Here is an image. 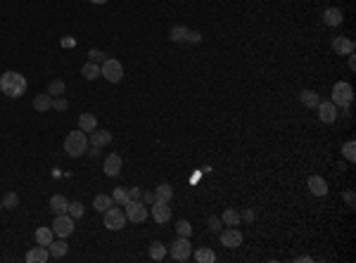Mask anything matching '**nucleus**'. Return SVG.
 I'll return each mask as SVG.
<instances>
[{
  "label": "nucleus",
  "instance_id": "nucleus-1",
  "mask_svg": "<svg viewBox=\"0 0 356 263\" xmlns=\"http://www.w3.org/2000/svg\"><path fill=\"white\" fill-rule=\"evenodd\" d=\"M0 90L7 98H21L26 93V78L21 76L19 71H5L0 76Z\"/></svg>",
  "mask_w": 356,
  "mask_h": 263
},
{
  "label": "nucleus",
  "instance_id": "nucleus-2",
  "mask_svg": "<svg viewBox=\"0 0 356 263\" xmlns=\"http://www.w3.org/2000/svg\"><path fill=\"white\" fill-rule=\"evenodd\" d=\"M64 152L69 156H83L86 152H88V135L83 133V131H71V133H67V137H64Z\"/></svg>",
  "mask_w": 356,
  "mask_h": 263
},
{
  "label": "nucleus",
  "instance_id": "nucleus-3",
  "mask_svg": "<svg viewBox=\"0 0 356 263\" xmlns=\"http://www.w3.org/2000/svg\"><path fill=\"white\" fill-rule=\"evenodd\" d=\"M352 100H354V88H352V83L340 81V83L333 86V105H335V107H349Z\"/></svg>",
  "mask_w": 356,
  "mask_h": 263
},
{
  "label": "nucleus",
  "instance_id": "nucleus-4",
  "mask_svg": "<svg viewBox=\"0 0 356 263\" xmlns=\"http://www.w3.org/2000/svg\"><path fill=\"white\" fill-rule=\"evenodd\" d=\"M124 214H126V221L131 223H145L148 221V204H143L140 199H131L129 204H124Z\"/></svg>",
  "mask_w": 356,
  "mask_h": 263
},
{
  "label": "nucleus",
  "instance_id": "nucleus-5",
  "mask_svg": "<svg viewBox=\"0 0 356 263\" xmlns=\"http://www.w3.org/2000/svg\"><path fill=\"white\" fill-rule=\"evenodd\" d=\"M100 76L107 78L109 83H119V81L124 78V67H121V62H119V59H105L102 67H100Z\"/></svg>",
  "mask_w": 356,
  "mask_h": 263
},
{
  "label": "nucleus",
  "instance_id": "nucleus-6",
  "mask_svg": "<svg viewBox=\"0 0 356 263\" xmlns=\"http://www.w3.org/2000/svg\"><path fill=\"white\" fill-rule=\"evenodd\" d=\"M52 233L57 235V237H69L71 233H74V218H71L69 214H59V216H55V221H52Z\"/></svg>",
  "mask_w": 356,
  "mask_h": 263
},
{
  "label": "nucleus",
  "instance_id": "nucleus-7",
  "mask_svg": "<svg viewBox=\"0 0 356 263\" xmlns=\"http://www.w3.org/2000/svg\"><path fill=\"white\" fill-rule=\"evenodd\" d=\"M124 225H126V214H124L121 209L109 206L107 211H105V228H107V230H121Z\"/></svg>",
  "mask_w": 356,
  "mask_h": 263
},
{
  "label": "nucleus",
  "instance_id": "nucleus-8",
  "mask_svg": "<svg viewBox=\"0 0 356 263\" xmlns=\"http://www.w3.org/2000/svg\"><path fill=\"white\" fill-rule=\"evenodd\" d=\"M171 259L178 263L188 261L190 259V237H178L176 242L171 244Z\"/></svg>",
  "mask_w": 356,
  "mask_h": 263
},
{
  "label": "nucleus",
  "instance_id": "nucleus-9",
  "mask_svg": "<svg viewBox=\"0 0 356 263\" xmlns=\"http://www.w3.org/2000/svg\"><path fill=\"white\" fill-rule=\"evenodd\" d=\"M218 237H221V244L228 247V249H237V247L242 244V233L237 230V225L235 228H226V230H221Z\"/></svg>",
  "mask_w": 356,
  "mask_h": 263
},
{
  "label": "nucleus",
  "instance_id": "nucleus-10",
  "mask_svg": "<svg viewBox=\"0 0 356 263\" xmlns=\"http://www.w3.org/2000/svg\"><path fill=\"white\" fill-rule=\"evenodd\" d=\"M318 119L323 121V124H333L337 119V107L333 102H318Z\"/></svg>",
  "mask_w": 356,
  "mask_h": 263
},
{
  "label": "nucleus",
  "instance_id": "nucleus-11",
  "mask_svg": "<svg viewBox=\"0 0 356 263\" xmlns=\"http://www.w3.org/2000/svg\"><path fill=\"white\" fill-rule=\"evenodd\" d=\"M112 142V133L109 131H105V128H95L93 133H90L88 137V145L90 147H105Z\"/></svg>",
  "mask_w": 356,
  "mask_h": 263
},
{
  "label": "nucleus",
  "instance_id": "nucleus-12",
  "mask_svg": "<svg viewBox=\"0 0 356 263\" xmlns=\"http://www.w3.org/2000/svg\"><path fill=\"white\" fill-rule=\"evenodd\" d=\"M333 50H335L337 55H352L354 52V40L345 38V36H335L333 38Z\"/></svg>",
  "mask_w": 356,
  "mask_h": 263
},
{
  "label": "nucleus",
  "instance_id": "nucleus-13",
  "mask_svg": "<svg viewBox=\"0 0 356 263\" xmlns=\"http://www.w3.org/2000/svg\"><path fill=\"white\" fill-rule=\"evenodd\" d=\"M152 218L157 223H167L171 218V209H169V202H155L152 204Z\"/></svg>",
  "mask_w": 356,
  "mask_h": 263
},
{
  "label": "nucleus",
  "instance_id": "nucleus-14",
  "mask_svg": "<svg viewBox=\"0 0 356 263\" xmlns=\"http://www.w3.org/2000/svg\"><path fill=\"white\" fill-rule=\"evenodd\" d=\"M121 164H124V161H121V156L112 152V154H107V159H105L102 171H105L107 175H119V173H121Z\"/></svg>",
  "mask_w": 356,
  "mask_h": 263
},
{
  "label": "nucleus",
  "instance_id": "nucleus-15",
  "mask_svg": "<svg viewBox=\"0 0 356 263\" xmlns=\"http://www.w3.org/2000/svg\"><path fill=\"white\" fill-rule=\"evenodd\" d=\"M309 190L314 197H326L328 195V183L321 178V175H311L309 178Z\"/></svg>",
  "mask_w": 356,
  "mask_h": 263
},
{
  "label": "nucleus",
  "instance_id": "nucleus-16",
  "mask_svg": "<svg viewBox=\"0 0 356 263\" xmlns=\"http://www.w3.org/2000/svg\"><path fill=\"white\" fill-rule=\"evenodd\" d=\"M48 252H50V259H62V256H67V252H69V244L59 237V240H52V242L48 244Z\"/></svg>",
  "mask_w": 356,
  "mask_h": 263
},
{
  "label": "nucleus",
  "instance_id": "nucleus-17",
  "mask_svg": "<svg viewBox=\"0 0 356 263\" xmlns=\"http://www.w3.org/2000/svg\"><path fill=\"white\" fill-rule=\"evenodd\" d=\"M48 259H50V252H48V247H43V244L33 247V249L26 254V261L29 263H45Z\"/></svg>",
  "mask_w": 356,
  "mask_h": 263
},
{
  "label": "nucleus",
  "instance_id": "nucleus-18",
  "mask_svg": "<svg viewBox=\"0 0 356 263\" xmlns=\"http://www.w3.org/2000/svg\"><path fill=\"white\" fill-rule=\"evenodd\" d=\"M342 19H345V14H342L340 7H328V10L323 12V24H328V26H340Z\"/></svg>",
  "mask_w": 356,
  "mask_h": 263
},
{
  "label": "nucleus",
  "instance_id": "nucleus-19",
  "mask_svg": "<svg viewBox=\"0 0 356 263\" xmlns=\"http://www.w3.org/2000/svg\"><path fill=\"white\" fill-rule=\"evenodd\" d=\"M79 128L83 131V133H93V131L98 128V117H95V114H90V112L81 114L79 117Z\"/></svg>",
  "mask_w": 356,
  "mask_h": 263
},
{
  "label": "nucleus",
  "instance_id": "nucleus-20",
  "mask_svg": "<svg viewBox=\"0 0 356 263\" xmlns=\"http://www.w3.org/2000/svg\"><path fill=\"white\" fill-rule=\"evenodd\" d=\"M169 38H171V43H188L190 29H188V26H171V31H169Z\"/></svg>",
  "mask_w": 356,
  "mask_h": 263
},
{
  "label": "nucleus",
  "instance_id": "nucleus-21",
  "mask_svg": "<svg viewBox=\"0 0 356 263\" xmlns=\"http://www.w3.org/2000/svg\"><path fill=\"white\" fill-rule=\"evenodd\" d=\"M67 206H69V202H67V197H62V195L50 197V211H52L55 216H59V214H67Z\"/></svg>",
  "mask_w": 356,
  "mask_h": 263
},
{
  "label": "nucleus",
  "instance_id": "nucleus-22",
  "mask_svg": "<svg viewBox=\"0 0 356 263\" xmlns=\"http://www.w3.org/2000/svg\"><path fill=\"white\" fill-rule=\"evenodd\" d=\"M299 100H302V105L309 107V109H316L318 102H321V98H318L316 90H302V93H299Z\"/></svg>",
  "mask_w": 356,
  "mask_h": 263
},
{
  "label": "nucleus",
  "instance_id": "nucleus-23",
  "mask_svg": "<svg viewBox=\"0 0 356 263\" xmlns=\"http://www.w3.org/2000/svg\"><path fill=\"white\" fill-rule=\"evenodd\" d=\"M81 74H83V78H86V81H95V78L100 76V64L98 62H86V64H83V69H81Z\"/></svg>",
  "mask_w": 356,
  "mask_h": 263
},
{
  "label": "nucleus",
  "instance_id": "nucleus-24",
  "mask_svg": "<svg viewBox=\"0 0 356 263\" xmlns=\"http://www.w3.org/2000/svg\"><path fill=\"white\" fill-rule=\"evenodd\" d=\"M109 206H114V202H112V195H98V197H93V209L95 211H107Z\"/></svg>",
  "mask_w": 356,
  "mask_h": 263
},
{
  "label": "nucleus",
  "instance_id": "nucleus-25",
  "mask_svg": "<svg viewBox=\"0 0 356 263\" xmlns=\"http://www.w3.org/2000/svg\"><path fill=\"white\" fill-rule=\"evenodd\" d=\"M33 109H36V112H48V109H52V98H50L48 93L36 95V98H33Z\"/></svg>",
  "mask_w": 356,
  "mask_h": 263
},
{
  "label": "nucleus",
  "instance_id": "nucleus-26",
  "mask_svg": "<svg viewBox=\"0 0 356 263\" xmlns=\"http://www.w3.org/2000/svg\"><path fill=\"white\" fill-rule=\"evenodd\" d=\"M195 261L197 263H214L216 261V254L211 252L209 247H199L197 252H195Z\"/></svg>",
  "mask_w": 356,
  "mask_h": 263
},
{
  "label": "nucleus",
  "instance_id": "nucleus-27",
  "mask_svg": "<svg viewBox=\"0 0 356 263\" xmlns=\"http://www.w3.org/2000/svg\"><path fill=\"white\" fill-rule=\"evenodd\" d=\"M164 256H167V247L155 240V242L150 244V259L152 261H164Z\"/></svg>",
  "mask_w": 356,
  "mask_h": 263
},
{
  "label": "nucleus",
  "instance_id": "nucleus-28",
  "mask_svg": "<svg viewBox=\"0 0 356 263\" xmlns=\"http://www.w3.org/2000/svg\"><path fill=\"white\" fill-rule=\"evenodd\" d=\"M155 195H157V202H171L174 199V187L169 185V183H162L155 190Z\"/></svg>",
  "mask_w": 356,
  "mask_h": 263
},
{
  "label": "nucleus",
  "instance_id": "nucleus-29",
  "mask_svg": "<svg viewBox=\"0 0 356 263\" xmlns=\"http://www.w3.org/2000/svg\"><path fill=\"white\" fill-rule=\"evenodd\" d=\"M52 240H55V233H52V228H38V230H36V242H38V244L48 247Z\"/></svg>",
  "mask_w": 356,
  "mask_h": 263
},
{
  "label": "nucleus",
  "instance_id": "nucleus-30",
  "mask_svg": "<svg viewBox=\"0 0 356 263\" xmlns=\"http://www.w3.org/2000/svg\"><path fill=\"white\" fill-rule=\"evenodd\" d=\"M221 223H226L228 228H235V225H240V214L235 209H226L223 216H221Z\"/></svg>",
  "mask_w": 356,
  "mask_h": 263
},
{
  "label": "nucleus",
  "instance_id": "nucleus-31",
  "mask_svg": "<svg viewBox=\"0 0 356 263\" xmlns=\"http://www.w3.org/2000/svg\"><path fill=\"white\" fill-rule=\"evenodd\" d=\"M112 202H114V204H119V206L129 204V202H131L129 187H117V190H114V195H112Z\"/></svg>",
  "mask_w": 356,
  "mask_h": 263
},
{
  "label": "nucleus",
  "instance_id": "nucleus-32",
  "mask_svg": "<svg viewBox=\"0 0 356 263\" xmlns=\"http://www.w3.org/2000/svg\"><path fill=\"white\" fill-rule=\"evenodd\" d=\"M64 90H67V86H64V81H50V86H48V95L50 98H62L64 95Z\"/></svg>",
  "mask_w": 356,
  "mask_h": 263
},
{
  "label": "nucleus",
  "instance_id": "nucleus-33",
  "mask_svg": "<svg viewBox=\"0 0 356 263\" xmlns=\"http://www.w3.org/2000/svg\"><path fill=\"white\" fill-rule=\"evenodd\" d=\"M342 154H345L347 161H356V142L354 140H347L342 145Z\"/></svg>",
  "mask_w": 356,
  "mask_h": 263
},
{
  "label": "nucleus",
  "instance_id": "nucleus-34",
  "mask_svg": "<svg viewBox=\"0 0 356 263\" xmlns=\"http://www.w3.org/2000/svg\"><path fill=\"white\" fill-rule=\"evenodd\" d=\"M67 214H69L71 218L76 221V218H81V216L86 214V209H83V204H81V202H71V204L67 206Z\"/></svg>",
  "mask_w": 356,
  "mask_h": 263
},
{
  "label": "nucleus",
  "instance_id": "nucleus-35",
  "mask_svg": "<svg viewBox=\"0 0 356 263\" xmlns=\"http://www.w3.org/2000/svg\"><path fill=\"white\" fill-rule=\"evenodd\" d=\"M17 204H19L17 192H7V195L2 197V209H17Z\"/></svg>",
  "mask_w": 356,
  "mask_h": 263
},
{
  "label": "nucleus",
  "instance_id": "nucleus-36",
  "mask_svg": "<svg viewBox=\"0 0 356 263\" xmlns=\"http://www.w3.org/2000/svg\"><path fill=\"white\" fill-rule=\"evenodd\" d=\"M176 233H178V237H190V235H192V225H190L188 221H178Z\"/></svg>",
  "mask_w": 356,
  "mask_h": 263
},
{
  "label": "nucleus",
  "instance_id": "nucleus-37",
  "mask_svg": "<svg viewBox=\"0 0 356 263\" xmlns=\"http://www.w3.org/2000/svg\"><path fill=\"white\" fill-rule=\"evenodd\" d=\"M207 228H209V233H221V218H216V216H209V221H207Z\"/></svg>",
  "mask_w": 356,
  "mask_h": 263
},
{
  "label": "nucleus",
  "instance_id": "nucleus-38",
  "mask_svg": "<svg viewBox=\"0 0 356 263\" xmlns=\"http://www.w3.org/2000/svg\"><path fill=\"white\" fill-rule=\"evenodd\" d=\"M67 107H69V102L64 98H52V109L55 112H67Z\"/></svg>",
  "mask_w": 356,
  "mask_h": 263
},
{
  "label": "nucleus",
  "instance_id": "nucleus-39",
  "mask_svg": "<svg viewBox=\"0 0 356 263\" xmlns=\"http://www.w3.org/2000/svg\"><path fill=\"white\" fill-rule=\"evenodd\" d=\"M140 199H143V204H155V202H157V195L150 192V190H145V192L140 195Z\"/></svg>",
  "mask_w": 356,
  "mask_h": 263
},
{
  "label": "nucleus",
  "instance_id": "nucleus-40",
  "mask_svg": "<svg viewBox=\"0 0 356 263\" xmlns=\"http://www.w3.org/2000/svg\"><path fill=\"white\" fill-rule=\"evenodd\" d=\"M88 57H90V62H105L107 55H105V52H100V50H90Z\"/></svg>",
  "mask_w": 356,
  "mask_h": 263
},
{
  "label": "nucleus",
  "instance_id": "nucleus-41",
  "mask_svg": "<svg viewBox=\"0 0 356 263\" xmlns=\"http://www.w3.org/2000/svg\"><path fill=\"white\" fill-rule=\"evenodd\" d=\"M240 221H245V223H252V221H254V211H252V209H245V211L240 214Z\"/></svg>",
  "mask_w": 356,
  "mask_h": 263
},
{
  "label": "nucleus",
  "instance_id": "nucleus-42",
  "mask_svg": "<svg viewBox=\"0 0 356 263\" xmlns=\"http://www.w3.org/2000/svg\"><path fill=\"white\" fill-rule=\"evenodd\" d=\"M199 40H202V33H199V31H190V38H188V43H192V45H197Z\"/></svg>",
  "mask_w": 356,
  "mask_h": 263
},
{
  "label": "nucleus",
  "instance_id": "nucleus-43",
  "mask_svg": "<svg viewBox=\"0 0 356 263\" xmlns=\"http://www.w3.org/2000/svg\"><path fill=\"white\" fill-rule=\"evenodd\" d=\"M140 195H143V190H140V187H129V197H131V199H140Z\"/></svg>",
  "mask_w": 356,
  "mask_h": 263
},
{
  "label": "nucleus",
  "instance_id": "nucleus-44",
  "mask_svg": "<svg viewBox=\"0 0 356 263\" xmlns=\"http://www.w3.org/2000/svg\"><path fill=\"white\" fill-rule=\"evenodd\" d=\"M345 199H347V204L349 206H354V192L349 190V192H345Z\"/></svg>",
  "mask_w": 356,
  "mask_h": 263
},
{
  "label": "nucleus",
  "instance_id": "nucleus-45",
  "mask_svg": "<svg viewBox=\"0 0 356 263\" xmlns=\"http://www.w3.org/2000/svg\"><path fill=\"white\" fill-rule=\"evenodd\" d=\"M86 154H88V156H93V159H95V156L100 154V147H90V152H86Z\"/></svg>",
  "mask_w": 356,
  "mask_h": 263
},
{
  "label": "nucleus",
  "instance_id": "nucleus-46",
  "mask_svg": "<svg viewBox=\"0 0 356 263\" xmlns=\"http://www.w3.org/2000/svg\"><path fill=\"white\" fill-rule=\"evenodd\" d=\"M349 69H352V71H354V69H356V57H354V52L349 55Z\"/></svg>",
  "mask_w": 356,
  "mask_h": 263
},
{
  "label": "nucleus",
  "instance_id": "nucleus-47",
  "mask_svg": "<svg viewBox=\"0 0 356 263\" xmlns=\"http://www.w3.org/2000/svg\"><path fill=\"white\" fill-rule=\"evenodd\" d=\"M90 2H93V5H105L107 0H90Z\"/></svg>",
  "mask_w": 356,
  "mask_h": 263
},
{
  "label": "nucleus",
  "instance_id": "nucleus-48",
  "mask_svg": "<svg viewBox=\"0 0 356 263\" xmlns=\"http://www.w3.org/2000/svg\"><path fill=\"white\" fill-rule=\"evenodd\" d=\"M0 209H2V199H0Z\"/></svg>",
  "mask_w": 356,
  "mask_h": 263
}]
</instances>
